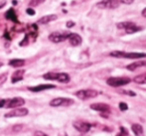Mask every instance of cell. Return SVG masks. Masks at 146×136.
Masks as SVG:
<instances>
[{"instance_id": "cell-1", "label": "cell", "mask_w": 146, "mask_h": 136, "mask_svg": "<svg viewBox=\"0 0 146 136\" xmlns=\"http://www.w3.org/2000/svg\"><path fill=\"white\" fill-rule=\"evenodd\" d=\"M45 80H49V81H58L60 82H64L67 84L70 82V76L66 73H47L43 76Z\"/></svg>"}, {"instance_id": "cell-2", "label": "cell", "mask_w": 146, "mask_h": 136, "mask_svg": "<svg viewBox=\"0 0 146 136\" xmlns=\"http://www.w3.org/2000/svg\"><path fill=\"white\" fill-rule=\"evenodd\" d=\"M110 55L114 58H125V59H132V60L146 58V54H144V53H127V52H122V51H113Z\"/></svg>"}, {"instance_id": "cell-3", "label": "cell", "mask_w": 146, "mask_h": 136, "mask_svg": "<svg viewBox=\"0 0 146 136\" xmlns=\"http://www.w3.org/2000/svg\"><path fill=\"white\" fill-rule=\"evenodd\" d=\"M131 82V80L129 78L126 77H118V78H110V79L106 81V84L108 86H112V88H118V86H122L125 84H129Z\"/></svg>"}, {"instance_id": "cell-4", "label": "cell", "mask_w": 146, "mask_h": 136, "mask_svg": "<svg viewBox=\"0 0 146 136\" xmlns=\"http://www.w3.org/2000/svg\"><path fill=\"white\" fill-rule=\"evenodd\" d=\"M98 96V92L94 90H82L76 92V96L82 100H87L90 98H94Z\"/></svg>"}, {"instance_id": "cell-5", "label": "cell", "mask_w": 146, "mask_h": 136, "mask_svg": "<svg viewBox=\"0 0 146 136\" xmlns=\"http://www.w3.org/2000/svg\"><path fill=\"white\" fill-rule=\"evenodd\" d=\"M73 103H74L73 100L66 98H57L50 102V105L54 106V107H58V106H70Z\"/></svg>"}, {"instance_id": "cell-6", "label": "cell", "mask_w": 146, "mask_h": 136, "mask_svg": "<svg viewBox=\"0 0 146 136\" xmlns=\"http://www.w3.org/2000/svg\"><path fill=\"white\" fill-rule=\"evenodd\" d=\"M25 104V100L22 98H14L11 100H6L4 107L6 108H16Z\"/></svg>"}, {"instance_id": "cell-7", "label": "cell", "mask_w": 146, "mask_h": 136, "mask_svg": "<svg viewBox=\"0 0 146 136\" xmlns=\"http://www.w3.org/2000/svg\"><path fill=\"white\" fill-rule=\"evenodd\" d=\"M70 33L64 32H53L52 34L49 35V40L53 43H61L67 40Z\"/></svg>"}, {"instance_id": "cell-8", "label": "cell", "mask_w": 146, "mask_h": 136, "mask_svg": "<svg viewBox=\"0 0 146 136\" xmlns=\"http://www.w3.org/2000/svg\"><path fill=\"white\" fill-rule=\"evenodd\" d=\"M119 3V0H102L96 4V6L102 9H113L118 7Z\"/></svg>"}, {"instance_id": "cell-9", "label": "cell", "mask_w": 146, "mask_h": 136, "mask_svg": "<svg viewBox=\"0 0 146 136\" xmlns=\"http://www.w3.org/2000/svg\"><path fill=\"white\" fill-rule=\"evenodd\" d=\"M73 125L78 131H80V132H82V133L88 132L90 129L92 128V124H90V123H88V122H86V121H75V122L73 123Z\"/></svg>"}, {"instance_id": "cell-10", "label": "cell", "mask_w": 146, "mask_h": 136, "mask_svg": "<svg viewBox=\"0 0 146 136\" xmlns=\"http://www.w3.org/2000/svg\"><path fill=\"white\" fill-rule=\"evenodd\" d=\"M28 114V109L27 108H19L16 107L15 109H13L10 112L6 113L5 117H21V116H25V115Z\"/></svg>"}, {"instance_id": "cell-11", "label": "cell", "mask_w": 146, "mask_h": 136, "mask_svg": "<svg viewBox=\"0 0 146 136\" xmlns=\"http://www.w3.org/2000/svg\"><path fill=\"white\" fill-rule=\"evenodd\" d=\"M90 108L92 110H96V111H100L102 113H106V112H110V106L108 104H106V103H92L90 104Z\"/></svg>"}, {"instance_id": "cell-12", "label": "cell", "mask_w": 146, "mask_h": 136, "mask_svg": "<svg viewBox=\"0 0 146 136\" xmlns=\"http://www.w3.org/2000/svg\"><path fill=\"white\" fill-rule=\"evenodd\" d=\"M68 39L70 41V44L74 47L80 46L82 44V41H83L82 40V37L79 34H77V33H70Z\"/></svg>"}, {"instance_id": "cell-13", "label": "cell", "mask_w": 146, "mask_h": 136, "mask_svg": "<svg viewBox=\"0 0 146 136\" xmlns=\"http://www.w3.org/2000/svg\"><path fill=\"white\" fill-rule=\"evenodd\" d=\"M56 86L54 84H39L36 86H30L28 88V90H31L33 92H43V90H50V88H55Z\"/></svg>"}, {"instance_id": "cell-14", "label": "cell", "mask_w": 146, "mask_h": 136, "mask_svg": "<svg viewBox=\"0 0 146 136\" xmlns=\"http://www.w3.org/2000/svg\"><path fill=\"white\" fill-rule=\"evenodd\" d=\"M5 17L7 20H10V21L14 22L15 24H19V20L17 18V14H16L15 10L13 8H10L9 10H7L5 13Z\"/></svg>"}, {"instance_id": "cell-15", "label": "cell", "mask_w": 146, "mask_h": 136, "mask_svg": "<svg viewBox=\"0 0 146 136\" xmlns=\"http://www.w3.org/2000/svg\"><path fill=\"white\" fill-rule=\"evenodd\" d=\"M24 75H25V70H17L16 72H14L13 75H12V78H11V82L13 84L17 82H20L23 80L24 78Z\"/></svg>"}, {"instance_id": "cell-16", "label": "cell", "mask_w": 146, "mask_h": 136, "mask_svg": "<svg viewBox=\"0 0 146 136\" xmlns=\"http://www.w3.org/2000/svg\"><path fill=\"white\" fill-rule=\"evenodd\" d=\"M57 18H58V17H57V15H55V14H49V15L43 16L42 18H40V19L38 20V23H40V24H48V23H50V22L56 20Z\"/></svg>"}, {"instance_id": "cell-17", "label": "cell", "mask_w": 146, "mask_h": 136, "mask_svg": "<svg viewBox=\"0 0 146 136\" xmlns=\"http://www.w3.org/2000/svg\"><path fill=\"white\" fill-rule=\"evenodd\" d=\"M131 130H132V132L134 133L135 136H143V133H144L143 127L138 123H133L131 125Z\"/></svg>"}, {"instance_id": "cell-18", "label": "cell", "mask_w": 146, "mask_h": 136, "mask_svg": "<svg viewBox=\"0 0 146 136\" xmlns=\"http://www.w3.org/2000/svg\"><path fill=\"white\" fill-rule=\"evenodd\" d=\"M143 66H146V62L144 61H140V62H134V63L130 64V65L126 66V69L128 71H135L138 68H141Z\"/></svg>"}, {"instance_id": "cell-19", "label": "cell", "mask_w": 146, "mask_h": 136, "mask_svg": "<svg viewBox=\"0 0 146 136\" xmlns=\"http://www.w3.org/2000/svg\"><path fill=\"white\" fill-rule=\"evenodd\" d=\"M9 65L14 68H20L25 65V61L22 59H13L9 62Z\"/></svg>"}, {"instance_id": "cell-20", "label": "cell", "mask_w": 146, "mask_h": 136, "mask_svg": "<svg viewBox=\"0 0 146 136\" xmlns=\"http://www.w3.org/2000/svg\"><path fill=\"white\" fill-rule=\"evenodd\" d=\"M133 82H135L136 84H146V73L142 74V75L136 76V77L133 79Z\"/></svg>"}, {"instance_id": "cell-21", "label": "cell", "mask_w": 146, "mask_h": 136, "mask_svg": "<svg viewBox=\"0 0 146 136\" xmlns=\"http://www.w3.org/2000/svg\"><path fill=\"white\" fill-rule=\"evenodd\" d=\"M139 31H141V27H138V26H136L135 24H133V25L129 26L128 28L125 29V32H126L127 34H133V33L139 32Z\"/></svg>"}, {"instance_id": "cell-22", "label": "cell", "mask_w": 146, "mask_h": 136, "mask_svg": "<svg viewBox=\"0 0 146 136\" xmlns=\"http://www.w3.org/2000/svg\"><path fill=\"white\" fill-rule=\"evenodd\" d=\"M45 0H30L29 2V6L30 7H36V6H39L40 4L44 3Z\"/></svg>"}, {"instance_id": "cell-23", "label": "cell", "mask_w": 146, "mask_h": 136, "mask_svg": "<svg viewBox=\"0 0 146 136\" xmlns=\"http://www.w3.org/2000/svg\"><path fill=\"white\" fill-rule=\"evenodd\" d=\"M119 133L117 134L116 136H127L128 135V131H127V129L125 128V127L123 126H120L119 127Z\"/></svg>"}, {"instance_id": "cell-24", "label": "cell", "mask_w": 146, "mask_h": 136, "mask_svg": "<svg viewBox=\"0 0 146 136\" xmlns=\"http://www.w3.org/2000/svg\"><path fill=\"white\" fill-rule=\"evenodd\" d=\"M121 94H127V96H135L136 94L134 92H131V90H120Z\"/></svg>"}, {"instance_id": "cell-25", "label": "cell", "mask_w": 146, "mask_h": 136, "mask_svg": "<svg viewBox=\"0 0 146 136\" xmlns=\"http://www.w3.org/2000/svg\"><path fill=\"white\" fill-rule=\"evenodd\" d=\"M119 109H120L121 111H125L128 109V105H127L125 102H120V103H119Z\"/></svg>"}, {"instance_id": "cell-26", "label": "cell", "mask_w": 146, "mask_h": 136, "mask_svg": "<svg viewBox=\"0 0 146 136\" xmlns=\"http://www.w3.org/2000/svg\"><path fill=\"white\" fill-rule=\"evenodd\" d=\"M6 80H7V74L0 75V84H3L6 82Z\"/></svg>"}, {"instance_id": "cell-27", "label": "cell", "mask_w": 146, "mask_h": 136, "mask_svg": "<svg viewBox=\"0 0 146 136\" xmlns=\"http://www.w3.org/2000/svg\"><path fill=\"white\" fill-rule=\"evenodd\" d=\"M26 12H27V14L28 15H30V16H33V15H35V10L33 9L32 7H29L27 10H26Z\"/></svg>"}, {"instance_id": "cell-28", "label": "cell", "mask_w": 146, "mask_h": 136, "mask_svg": "<svg viewBox=\"0 0 146 136\" xmlns=\"http://www.w3.org/2000/svg\"><path fill=\"white\" fill-rule=\"evenodd\" d=\"M133 1H134V0H119V2H120V3L127 4V5H128V4L133 3Z\"/></svg>"}, {"instance_id": "cell-29", "label": "cell", "mask_w": 146, "mask_h": 136, "mask_svg": "<svg viewBox=\"0 0 146 136\" xmlns=\"http://www.w3.org/2000/svg\"><path fill=\"white\" fill-rule=\"evenodd\" d=\"M23 129V125H16V126L13 127V130L14 131H20Z\"/></svg>"}, {"instance_id": "cell-30", "label": "cell", "mask_w": 146, "mask_h": 136, "mask_svg": "<svg viewBox=\"0 0 146 136\" xmlns=\"http://www.w3.org/2000/svg\"><path fill=\"white\" fill-rule=\"evenodd\" d=\"M74 25H75V23H74V22H72V21H69V22L67 23V27H68V28L73 27Z\"/></svg>"}, {"instance_id": "cell-31", "label": "cell", "mask_w": 146, "mask_h": 136, "mask_svg": "<svg viewBox=\"0 0 146 136\" xmlns=\"http://www.w3.org/2000/svg\"><path fill=\"white\" fill-rule=\"evenodd\" d=\"M6 100H0V107H4V104H5Z\"/></svg>"}, {"instance_id": "cell-32", "label": "cell", "mask_w": 146, "mask_h": 136, "mask_svg": "<svg viewBox=\"0 0 146 136\" xmlns=\"http://www.w3.org/2000/svg\"><path fill=\"white\" fill-rule=\"evenodd\" d=\"M142 16L143 17H146V8L142 10Z\"/></svg>"}, {"instance_id": "cell-33", "label": "cell", "mask_w": 146, "mask_h": 136, "mask_svg": "<svg viewBox=\"0 0 146 136\" xmlns=\"http://www.w3.org/2000/svg\"><path fill=\"white\" fill-rule=\"evenodd\" d=\"M36 135H38V136H47L46 134H44V133H41V132H37Z\"/></svg>"}, {"instance_id": "cell-34", "label": "cell", "mask_w": 146, "mask_h": 136, "mask_svg": "<svg viewBox=\"0 0 146 136\" xmlns=\"http://www.w3.org/2000/svg\"><path fill=\"white\" fill-rule=\"evenodd\" d=\"M5 4H6V3H5V2H3V3H2V4H0V9H1V8H2V7H3V6H4V5H5Z\"/></svg>"}, {"instance_id": "cell-35", "label": "cell", "mask_w": 146, "mask_h": 136, "mask_svg": "<svg viewBox=\"0 0 146 136\" xmlns=\"http://www.w3.org/2000/svg\"><path fill=\"white\" fill-rule=\"evenodd\" d=\"M2 65H3V64H2V63H0V67H2Z\"/></svg>"}]
</instances>
